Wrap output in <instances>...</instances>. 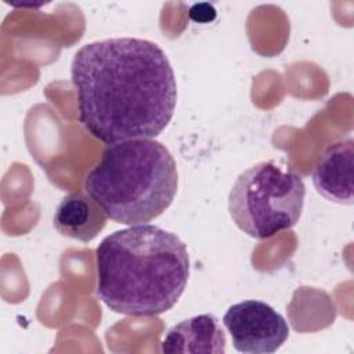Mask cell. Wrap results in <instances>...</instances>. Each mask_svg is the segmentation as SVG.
Wrapping results in <instances>:
<instances>
[{"label": "cell", "instance_id": "cell-6", "mask_svg": "<svg viewBox=\"0 0 354 354\" xmlns=\"http://www.w3.org/2000/svg\"><path fill=\"white\" fill-rule=\"evenodd\" d=\"M353 138H343L329 144L313 170V184L317 192L330 202L353 205Z\"/></svg>", "mask_w": 354, "mask_h": 354}, {"label": "cell", "instance_id": "cell-9", "mask_svg": "<svg viewBox=\"0 0 354 354\" xmlns=\"http://www.w3.org/2000/svg\"><path fill=\"white\" fill-rule=\"evenodd\" d=\"M189 17L192 21L195 22H210L214 19L216 17V10L213 8V6L207 4V3H201V4H195L192 6V8L189 10Z\"/></svg>", "mask_w": 354, "mask_h": 354}, {"label": "cell", "instance_id": "cell-1", "mask_svg": "<svg viewBox=\"0 0 354 354\" xmlns=\"http://www.w3.org/2000/svg\"><path fill=\"white\" fill-rule=\"evenodd\" d=\"M79 120L104 144L153 138L170 123L177 84L165 51L138 37L82 46L71 64Z\"/></svg>", "mask_w": 354, "mask_h": 354}, {"label": "cell", "instance_id": "cell-7", "mask_svg": "<svg viewBox=\"0 0 354 354\" xmlns=\"http://www.w3.org/2000/svg\"><path fill=\"white\" fill-rule=\"evenodd\" d=\"M106 218L105 212L88 194L77 191L58 203L53 223L61 235L90 242L104 230Z\"/></svg>", "mask_w": 354, "mask_h": 354}, {"label": "cell", "instance_id": "cell-8", "mask_svg": "<svg viewBox=\"0 0 354 354\" xmlns=\"http://www.w3.org/2000/svg\"><path fill=\"white\" fill-rule=\"evenodd\" d=\"M225 351V335L213 314L187 318L169 329L162 353H214Z\"/></svg>", "mask_w": 354, "mask_h": 354}, {"label": "cell", "instance_id": "cell-2", "mask_svg": "<svg viewBox=\"0 0 354 354\" xmlns=\"http://www.w3.org/2000/svg\"><path fill=\"white\" fill-rule=\"evenodd\" d=\"M97 296L113 313L152 317L169 311L189 277L185 243L152 224L106 235L95 249Z\"/></svg>", "mask_w": 354, "mask_h": 354}, {"label": "cell", "instance_id": "cell-3", "mask_svg": "<svg viewBox=\"0 0 354 354\" xmlns=\"http://www.w3.org/2000/svg\"><path fill=\"white\" fill-rule=\"evenodd\" d=\"M178 173L170 151L153 138L108 145L84 180L86 192L118 224H147L177 194Z\"/></svg>", "mask_w": 354, "mask_h": 354}, {"label": "cell", "instance_id": "cell-5", "mask_svg": "<svg viewBox=\"0 0 354 354\" xmlns=\"http://www.w3.org/2000/svg\"><path fill=\"white\" fill-rule=\"evenodd\" d=\"M223 324L231 335L232 346L239 353H275L289 336L285 318L261 300H243L228 307Z\"/></svg>", "mask_w": 354, "mask_h": 354}, {"label": "cell", "instance_id": "cell-4", "mask_svg": "<svg viewBox=\"0 0 354 354\" xmlns=\"http://www.w3.org/2000/svg\"><path fill=\"white\" fill-rule=\"evenodd\" d=\"M306 196L303 178L274 160L243 170L228 195L235 225L254 239H267L297 224Z\"/></svg>", "mask_w": 354, "mask_h": 354}]
</instances>
